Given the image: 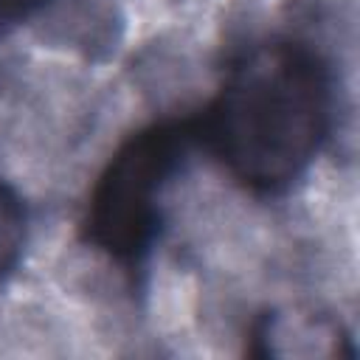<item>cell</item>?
Wrapping results in <instances>:
<instances>
[{
	"mask_svg": "<svg viewBox=\"0 0 360 360\" xmlns=\"http://www.w3.org/2000/svg\"><path fill=\"white\" fill-rule=\"evenodd\" d=\"M332 118L329 73L301 42L248 51L197 118L200 143L253 191H281L318 155Z\"/></svg>",
	"mask_w": 360,
	"mask_h": 360,
	"instance_id": "6da1fadb",
	"label": "cell"
},
{
	"mask_svg": "<svg viewBox=\"0 0 360 360\" xmlns=\"http://www.w3.org/2000/svg\"><path fill=\"white\" fill-rule=\"evenodd\" d=\"M197 146H202L197 118H169L135 132L93 186L87 239L115 262H141L158 236L163 194Z\"/></svg>",
	"mask_w": 360,
	"mask_h": 360,
	"instance_id": "7a4b0ae2",
	"label": "cell"
},
{
	"mask_svg": "<svg viewBox=\"0 0 360 360\" xmlns=\"http://www.w3.org/2000/svg\"><path fill=\"white\" fill-rule=\"evenodd\" d=\"M25 245V208L20 194L0 177V278L8 276Z\"/></svg>",
	"mask_w": 360,
	"mask_h": 360,
	"instance_id": "3957f363",
	"label": "cell"
},
{
	"mask_svg": "<svg viewBox=\"0 0 360 360\" xmlns=\"http://www.w3.org/2000/svg\"><path fill=\"white\" fill-rule=\"evenodd\" d=\"M48 0H0V37L6 28L34 17Z\"/></svg>",
	"mask_w": 360,
	"mask_h": 360,
	"instance_id": "277c9868",
	"label": "cell"
}]
</instances>
